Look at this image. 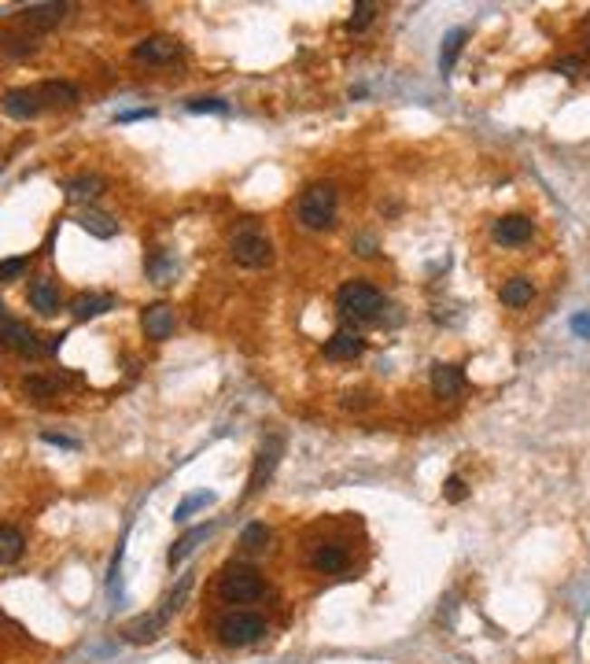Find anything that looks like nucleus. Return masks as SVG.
<instances>
[{
  "mask_svg": "<svg viewBox=\"0 0 590 664\" xmlns=\"http://www.w3.org/2000/svg\"><path fill=\"white\" fill-rule=\"evenodd\" d=\"M336 207H340V196H336L333 185H310L299 196V203H295V218H299L303 229L325 233V229H333V221H336Z\"/></svg>",
  "mask_w": 590,
  "mask_h": 664,
  "instance_id": "1",
  "label": "nucleus"
},
{
  "mask_svg": "<svg viewBox=\"0 0 590 664\" xmlns=\"http://www.w3.org/2000/svg\"><path fill=\"white\" fill-rule=\"evenodd\" d=\"M336 310L347 321H377L381 310H384V296H381L377 285H369V281H347L336 292Z\"/></svg>",
  "mask_w": 590,
  "mask_h": 664,
  "instance_id": "2",
  "label": "nucleus"
},
{
  "mask_svg": "<svg viewBox=\"0 0 590 664\" xmlns=\"http://www.w3.org/2000/svg\"><path fill=\"white\" fill-rule=\"evenodd\" d=\"M229 255L244 269H262V266L274 262V244H270V237H266L258 226L244 221V226L233 233V240H229Z\"/></svg>",
  "mask_w": 590,
  "mask_h": 664,
  "instance_id": "3",
  "label": "nucleus"
},
{
  "mask_svg": "<svg viewBox=\"0 0 590 664\" xmlns=\"http://www.w3.org/2000/svg\"><path fill=\"white\" fill-rule=\"evenodd\" d=\"M266 635V620L258 613H226L218 620L222 646H255Z\"/></svg>",
  "mask_w": 590,
  "mask_h": 664,
  "instance_id": "4",
  "label": "nucleus"
},
{
  "mask_svg": "<svg viewBox=\"0 0 590 664\" xmlns=\"http://www.w3.org/2000/svg\"><path fill=\"white\" fill-rule=\"evenodd\" d=\"M218 594H222L226 601H233V605L255 601V598L262 594V576H258L255 569H247V565H229V569L222 572V580H218Z\"/></svg>",
  "mask_w": 590,
  "mask_h": 664,
  "instance_id": "5",
  "label": "nucleus"
},
{
  "mask_svg": "<svg viewBox=\"0 0 590 664\" xmlns=\"http://www.w3.org/2000/svg\"><path fill=\"white\" fill-rule=\"evenodd\" d=\"M133 60L148 63V67H170L174 60H181V44L167 34H151V37L133 44Z\"/></svg>",
  "mask_w": 590,
  "mask_h": 664,
  "instance_id": "6",
  "label": "nucleus"
},
{
  "mask_svg": "<svg viewBox=\"0 0 590 664\" xmlns=\"http://www.w3.org/2000/svg\"><path fill=\"white\" fill-rule=\"evenodd\" d=\"M185 591H189V580L181 583V591H178V594H170V598L163 601V609H159V613H151V617H137L133 624H126V631H122V635H126L130 642H151L159 631H163V624L170 620V613L178 609V601L185 598Z\"/></svg>",
  "mask_w": 590,
  "mask_h": 664,
  "instance_id": "7",
  "label": "nucleus"
},
{
  "mask_svg": "<svg viewBox=\"0 0 590 664\" xmlns=\"http://www.w3.org/2000/svg\"><path fill=\"white\" fill-rule=\"evenodd\" d=\"M491 237L502 248H520V244H527L535 237V221L524 218V214H506V218H498L491 226Z\"/></svg>",
  "mask_w": 590,
  "mask_h": 664,
  "instance_id": "8",
  "label": "nucleus"
},
{
  "mask_svg": "<svg viewBox=\"0 0 590 664\" xmlns=\"http://www.w3.org/2000/svg\"><path fill=\"white\" fill-rule=\"evenodd\" d=\"M0 107H5V115L15 119V122H30V119H37L44 111L37 89H8L5 100H0Z\"/></svg>",
  "mask_w": 590,
  "mask_h": 664,
  "instance_id": "9",
  "label": "nucleus"
},
{
  "mask_svg": "<svg viewBox=\"0 0 590 664\" xmlns=\"http://www.w3.org/2000/svg\"><path fill=\"white\" fill-rule=\"evenodd\" d=\"M140 328H144V337L155 340V344L170 340L174 337V310H170V303H148L140 310Z\"/></svg>",
  "mask_w": 590,
  "mask_h": 664,
  "instance_id": "10",
  "label": "nucleus"
},
{
  "mask_svg": "<svg viewBox=\"0 0 590 664\" xmlns=\"http://www.w3.org/2000/svg\"><path fill=\"white\" fill-rule=\"evenodd\" d=\"M5 344L8 351H15V355H23V358H37V355H44V344H41V337L30 328V325H23V321H12L8 325V332H5Z\"/></svg>",
  "mask_w": 590,
  "mask_h": 664,
  "instance_id": "11",
  "label": "nucleus"
},
{
  "mask_svg": "<svg viewBox=\"0 0 590 664\" xmlns=\"http://www.w3.org/2000/svg\"><path fill=\"white\" fill-rule=\"evenodd\" d=\"M277 458H281V439L274 435V439L258 451V458H255V469H251V480H247V494H258V491H262V483L270 480L274 469H277Z\"/></svg>",
  "mask_w": 590,
  "mask_h": 664,
  "instance_id": "12",
  "label": "nucleus"
},
{
  "mask_svg": "<svg viewBox=\"0 0 590 664\" xmlns=\"http://www.w3.org/2000/svg\"><path fill=\"white\" fill-rule=\"evenodd\" d=\"M26 299H30V307H34L41 317L60 314V288L52 285L48 277H34V281H30V292H26Z\"/></svg>",
  "mask_w": 590,
  "mask_h": 664,
  "instance_id": "13",
  "label": "nucleus"
},
{
  "mask_svg": "<svg viewBox=\"0 0 590 664\" xmlns=\"http://www.w3.org/2000/svg\"><path fill=\"white\" fill-rule=\"evenodd\" d=\"M19 19L30 30H52V26H60L67 19V5H30V8L19 12Z\"/></svg>",
  "mask_w": 590,
  "mask_h": 664,
  "instance_id": "14",
  "label": "nucleus"
},
{
  "mask_svg": "<svg viewBox=\"0 0 590 664\" xmlns=\"http://www.w3.org/2000/svg\"><path fill=\"white\" fill-rule=\"evenodd\" d=\"M365 351V340L358 337L354 328H340L336 337L325 344V358H333V362H351V358H358Z\"/></svg>",
  "mask_w": 590,
  "mask_h": 664,
  "instance_id": "15",
  "label": "nucleus"
},
{
  "mask_svg": "<svg viewBox=\"0 0 590 664\" xmlns=\"http://www.w3.org/2000/svg\"><path fill=\"white\" fill-rule=\"evenodd\" d=\"M461 387H465V373L458 366H450V362H436L432 366V392L440 399H454Z\"/></svg>",
  "mask_w": 590,
  "mask_h": 664,
  "instance_id": "16",
  "label": "nucleus"
},
{
  "mask_svg": "<svg viewBox=\"0 0 590 664\" xmlns=\"http://www.w3.org/2000/svg\"><path fill=\"white\" fill-rule=\"evenodd\" d=\"M107 310H115V296L78 292V296L71 299V314H74L78 321H92V317H100V314H107Z\"/></svg>",
  "mask_w": 590,
  "mask_h": 664,
  "instance_id": "17",
  "label": "nucleus"
},
{
  "mask_svg": "<svg viewBox=\"0 0 590 664\" xmlns=\"http://www.w3.org/2000/svg\"><path fill=\"white\" fill-rule=\"evenodd\" d=\"M78 226H82L85 233L100 237V240H111V237L119 233V221H115L111 214H103V210H82V214H78Z\"/></svg>",
  "mask_w": 590,
  "mask_h": 664,
  "instance_id": "18",
  "label": "nucleus"
},
{
  "mask_svg": "<svg viewBox=\"0 0 590 664\" xmlns=\"http://www.w3.org/2000/svg\"><path fill=\"white\" fill-rule=\"evenodd\" d=\"M37 93H41L44 107H74L78 103V89L71 82H44V85H37Z\"/></svg>",
  "mask_w": 590,
  "mask_h": 664,
  "instance_id": "19",
  "label": "nucleus"
},
{
  "mask_svg": "<svg viewBox=\"0 0 590 664\" xmlns=\"http://www.w3.org/2000/svg\"><path fill=\"white\" fill-rule=\"evenodd\" d=\"M498 296H502V303H506V307L520 310V307H527V303L535 299V285L527 281V277H509Z\"/></svg>",
  "mask_w": 590,
  "mask_h": 664,
  "instance_id": "20",
  "label": "nucleus"
},
{
  "mask_svg": "<svg viewBox=\"0 0 590 664\" xmlns=\"http://www.w3.org/2000/svg\"><path fill=\"white\" fill-rule=\"evenodd\" d=\"M103 189H107V185H103L100 174H78V178H67V181H63V192H67L71 200H96Z\"/></svg>",
  "mask_w": 590,
  "mask_h": 664,
  "instance_id": "21",
  "label": "nucleus"
},
{
  "mask_svg": "<svg viewBox=\"0 0 590 664\" xmlns=\"http://www.w3.org/2000/svg\"><path fill=\"white\" fill-rule=\"evenodd\" d=\"M210 532H214V524H196L192 532H185V535H181V539L170 546V565H181V561L189 558V553H192V550H196V546H199V542H203Z\"/></svg>",
  "mask_w": 590,
  "mask_h": 664,
  "instance_id": "22",
  "label": "nucleus"
},
{
  "mask_svg": "<svg viewBox=\"0 0 590 664\" xmlns=\"http://www.w3.org/2000/svg\"><path fill=\"white\" fill-rule=\"evenodd\" d=\"M314 569L317 572H343L347 569V550L329 542V546H317L314 550Z\"/></svg>",
  "mask_w": 590,
  "mask_h": 664,
  "instance_id": "23",
  "label": "nucleus"
},
{
  "mask_svg": "<svg viewBox=\"0 0 590 664\" xmlns=\"http://www.w3.org/2000/svg\"><path fill=\"white\" fill-rule=\"evenodd\" d=\"M23 550H26L23 532H15V528H0V565H15V561L23 558Z\"/></svg>",
  "mask_w": 590,
  "mask_h": 664,
  "instance_id": "24",
  "label": "nucleus"
},
{
  "mask_svg": "<svg viewBox=\"0 0 590 664\" xmlns=\"http://www.w3.org/2000/svg\"><path fill=\"white\" fill-rule=\"evenodd\" d=\"M60 384H63V376H26V380H23V392H26L30 399L41 403V399H52V395H56Z\"/></svg>",
  "mask_w": 590,
  "mask_h": 664,
  "instance_id": "25",
  "label": "nucleus"
},
{
  "mask_svg": "<svg viewBox=\"0 0 590 664\" xmlns=\"http://www.w3.org/2000/svg\"><path fill=\"white\" fill-rule=\"evenodd\" d=\"M465 41H469V30H450V34L443 37V48H440V71H450V67H454V60H458V52H461Z\"/></svg>",
  "mask_w": 590,
  "mask_h": 664,
  "instance_id": "26",
  "label": "nucleus"
},
{
  "mask_svg": "<svg viewBox=\"0 0 590 664\" xmlns=\"http://www.w3.org/2000/svg\"><path fill=\"white\" fill-rule=\"evenodd\" d=\"M266 542H270V528H266L262 521L247 524V528H244V535H240V546H244V550H251V553H255V550H266Z\"/></svg>",
  "mask_w": 590,
  "mask_h": 664,
  "instance_id": "27",
  "label": "nucleus"
},
{
  "mask_svg": "<svg viewBox=\"0 0 590 664\" xmlns=\"http://www.w3.org/2000/svg\"><path fill=\"white\" fill-rule=\"evenodd\" d=\"M0 48H5L8 55H15V60H23V55H34V37H5L0 41Z\"/></svg>",
  "mask_w": 590,
  "mask_h": 664,
  "instance_id": "28",
  "label": "nucleus"
},
{
  "mask_svg": "<svg viewBox=\"0 0 590 664\" xmlns=\"http://www.w3.org/2000/svg\"><path fill=\"white\" fill-rule=\"evenodd\" d=\"M214 503V494L210 491H199V494H192V498H185V503L178 506V513H174V521H185L192 510H199V506H210Z\"/></svg>",
  "mask_w": 590,
  "mask_h": 664,
  "instance_id": "29",
  "label": "nucleus"
},
{
  "mask_svg": "<svg viewBox=\"0 0 590 664\" xmlns=\"http://www.w3.org/2000/svg\"><path fill=\"white\" fill-rule=\"evenodd\" d=\"M23 273H26V259H5V262H0V285L19 281Z\"/></svg>",
  "mask_w": 590,
  "mask_h": 664,
  "instance_id": "30",
  "label": "nucleus"
},
{
  "mask_svg": "<svg viewBox=\"0 0 590 664\" xmlns=\"http://www.w3.org/2000/svg\"><path fill=\"white\" fill-rule=\"evenodd\" d=\"M372 12H377V5H365V0H362V5H354V12H351V23H347V26H351V30H365V26L372 23Z\"/></svg>",
  "mask_w": 590,
  "mask_h": 664,
  "instance_id": "31",
  "label": "nucleus"
},
{
  "mask_svg": "<svg viewBox=\"0 0 590 664\" xmlns=\"http://www.w3.org/2000/svg\"><path fill=\"white\" fill-rule=\"evenodd\" d=\"M443 494H447V503H461V498L469 494V487H465V480H461V476H447Z\"/></svg>",
  "mask_w": 590,
  "mask_h": 664,
  "instance_id": "32",
  "label": "nucleus"
},
{
  "mask_svg": "<svg viewBox=\"0 0 590 664\" xmlns=\"http://www.w3.org/2000/svg\"><path fill=\"white\" fill-rule=\"evenodd\" d=\"M189 111H196V115H199V111H214V115H226L229 107H226V100H192Z\"/></svg>",
  "mask_w": 590,
  "mask_h": 664,
  "instance_id": "33",
  "label": "nucleus"
},
{
  "mask_svg": "<svg viewBox=\"0 0 590 664\" xmlns=\"http://www.w3.org/2000/svg\"><path fill=\"white\" fill-rule=\"evenodd\" d=\"M572 332H575V337H583V340H590V310L572 317Z\"/></svg>",
  "mask_w": 590,
  "mask_h": 664,
  "instance_id": "34",
  "label": "nucleus"
},
{
  "mask_svg": "<svg viewBox=\"0 0 590 664\" xmlns=\"http://www.w3.org/2000/svg\"><path fill=\"white\" fill-rule=\"evenodd\" d=\"M41 439H44V443H56V447H67V451H74V447H78V439H71V435H56V432H41Z\"/></svg>",
  "mask_w": 590,
  "mask_h": 664,
  "instance_id": "35",
  "label": "nucleus"
},
{
  "mask_svg": "<svg viewBox=\"0 0 590 664\" xmlns=\"http://www.w3.org/2000/svg\"><path fill=\"white\" fill-rule=\"evenodd\" d=\"M377 251V240L372 237H358V255H372Z\"/></svg>",
  "mask_w": 590,
  "mask_h": 664,
  "instance_id": "36",
  "label": "nucleus"
},
{
  "mask_svg": "<svg viewBox=\"0 0 590 664\" xmlns=\"http://www.w3.org/2000/svg\"><path fill=\"white\" fill-rule=\"evenodd\" d=\"M8 325H12V317H8L5 303H0V340H5V332H8Z\"/></svg>",
  "mask_w": 590,
  "mask_h": 664,
  "instance_id": "37",
  "label": "nucleus"
},
{
  "mask_svg": "<svg viewBox=\"0 0 590 664\" xmlns=\"http://www.w3.org/2000/svg\"><path fill=\"white\" fill-rule=\"evenodd\" d=\"M557 71H579V60H561Z\"/></svg>",
  "mask_w": 590,
  "mask_h": 664,
  "instance_id": "38",
  "label": "nucleus"
}]
</instances>
